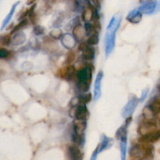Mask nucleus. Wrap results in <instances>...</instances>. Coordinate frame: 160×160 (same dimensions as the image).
<instances>
[{"instance_id": "1", "label": "nucleus", "mask_w": 160, "mask_h": 160, "mask_svg": "<svg viewBox=\"0 0 160 160\" xmlns=\"http://www.w3.org/2000/svg\"><path fill=\"white\" fill-rule=\"evenodd\" d=\"M121 23V16L117 14L113 16L109 21L105 38V52L106 56H109L112 53L115 47L116 33L120 28Z\"/></svg>"}, {"instance_id": "2", "label": "nucleus", "mask_w": 160, "mask_h": 160, "mask_svg": "<svg viewBox=\"0 0 160 160\" xmlns=\"http://www.w3.org/2000/svg\"><path fill=\"white\" fill-rule=\"evenodd\" d=\"M155 148L152 144L140 143L133 145L129 156L133 160H151L154 156Z\"/></svg>"}, {"instance_id": "3", "label": "nucleus", "mask_w": 160, "mask_h": 160, "mask_svg": "<svg viewBox=\"0 0 160 160\" xmlns=\"http://www.w3.org/2000/svg\"><path fill=\"white\" fill-rule=\"evenodd\" d=\"M92 71L93 65L91 63L85 64L78 71H77V86L82 93L88 92L90 89L91 82L92 80Z\"/></svg>"}, {"instance_id": "4", "label": "nucleus", "mask_w": 160, "mask_h": 160, "mask_svg": "<svg viewBox=\"0 0 160 160\" xmlns=\"http://www.w3.org/2000/svg\"><path fill=\"white\" fill-rule=\"evenodd\" d=\"M116 138L120 141L121 160H125L127 155V146H128V127L123 125L119 128L116 133Z\"/></svg>"}, {"instance_id": "5", "label": "nucleus", "mask_w": 160, "mask_h": 160, "mask_svg": "<svg viewBox=\"0 0 160 160\" xmlns=\"http://www.w3.org/2000/svg\"><path fill=\"white\" fill-rule=\"evenodd\" d=\"M70 116L72 117H74L75 120H84L87 121L89 118V111L86 105L78 104L76 106H73V107L70 109Z\"/></svg>"}, {"instance_id": "6", "label": "nucleus", "mask_w": 160, "mask_h": 160, "mask_svg": "<svg viewBox=\"0 0 160 160\" xmlns=\"http://www.w3.org/2000/svg\"><path fill=\"white\" fill-rule=\"evenodd\" d=\"M156 130H157L156 122L149 121V120H145V121L142 122L138 127V133L140 136L146 135Z\"/></svg>"}, {"instance_id": "7", "label": "nucleus", "mask_w": 160, "mask_h": 160, "mask_svg": "<svg viewBox=\"0 0 160 160\" xmlns=\"http://www.w3.org/2000/svg\"><path fill=\"white\" fill-rule=\"evenodd\" d=\"M57 73L59 76V78H63V79L67 80V81H71L76 78L77 70L74 66L68 65L66 66L64 69H60Z\"/></svg>"}, {"instance_id": "8", "label": "nucleus", "mask_w": 160, "mask_h": 160, "mask_svg": "<svg viewBox=\"0 0 160 160\" xmlns=\"http://www.w3.org/2000/svg\"><path fill=\"white\" fill-rule=\"evenodd\" d=\"M139 102V98L137 97L134 96L133 98H130L129 101L126 104V106L123 107V112H122V116L124 118H128V117H131V115L134 112V109L137 107L138 104Z\"/></svg>"}, {"instance_id": "9", "label": "nucleus", "mask_w": 160, "mask_h": 160, "mask_svg": "<svg viewBox=\"0 0 160 160\" xmlns=\"http://www.w3.org/2000/svg\"><path fill=\"white\" fill-rule=\"evenodd\" d=\"M156 2L157 0H143L142 2V5L139 6L138 10L142 14H146V15L153 13L156 9Z\"/></svg>"}, {"instance_id": "10", "label": "nucleus", "mask_w": 160, "mask_h": 160, "mask_svg": "<svg viewBox=\"0 0 160 160\" xmlns=\"http://www.w3.org/2000/svg\"><path fill=\"white\" fill-rule=\"evenodd\" d=\"M160 139V130H156L150 134L146 135L141 136L138 139V142L140 143H149L152 144L158 142Z\"/></svg>"}, {"instance_id": "11", "label": "nucleus", "mask_w": 160, "mask_h": 160, "mask_svg": "<svg viewBox=\"0 0 160 160\" xmlns=\"http://www.w3.org/2000/svg\"><path fill=\"white\" fill-rule=\"evenodd\" d=\"M67 153L69 160H83V153L76 145H70L67 148Z\"/></svg>"}, {"instance_id": "12", "label": "nucleus", "mask_w": 160, "mask_h": 160, "mask_svg": "<svg viewBox=\"0 0 160 160\" xmlns=\"http://www.w3.org/2000/svg\"><path fill=\"white\" fill-rule=\"evenodd\" d=\"M102 78L103 72L99 71L96 76V79H95V87H94V98H95V100H98L101 96Z\"/></svg>"}, {"instance_id": "13", "label": "nucleus", "mask_w": 160, "mask_h": 160, "mask_svg": "<svg viewBox=\"0 0 160 160\" xmlns=\"http://www.w3.org/2000/svg\"><path fill=\"white\" fill-rule=\"evenodd\" d=\"M61 42H62V45L65 47L67 49L71 50L76 45L77 40L75 38L73 37V34H65L62 36L61 38Z\"/></svg>"}, {"instance_id": "14", "label": "nucleus", "mask_w": 160, "mask_h": 160, "mask_svg": "<svg viewBox=\"0 0 160 160\" xmlns=\"http://www.w3.org/2000/svg\"><path fill=\"white\" fill-rule=\"evenodd\" d=\"M86 128H87V121L79 120H75L73 121V133H75V134L83 135V134H84Z\"/></svg>"}, {"instance_id": "15", "label": "nucleus", "mask_w": 160, "mask_h": 160, "mask_svg": "<svg viewBox=\"0 0 160 160\" xmlns=\"http://www.w3.org/2000/svg\"><path fill=\"white\" fill-rule=\"evenodd\" d=\"M127 20L130 23H134V24L138 23L142 20V13L138 10V9H133L127 16Z\"/></svg>"}, {"instance_id": "16", "label": "nucleus", "mask_w": 160, "mask_h": 160, "mask_svg": "<svg viewBox=\"0 0 160 160\" xmlns=\"http://www.w3.org/2000/svg\"><path fill=\"white\" fill-rule=\"evenodd\" d=\"M11 43L13 45H22L26 41V35L22 31H17L14 34H11Z\"/></svg>"}, {"instance_id": "17", "label": "nucleus", "mask_w": 160, "mask_h": 160, "mask_svg": "<svg viewBox=\"0 0 160 160\" xmlns=\"http://www.w3.org/2000/svg\"><path fill=\"white\" fill-rule=\"evenodd\" d=\"M112 144H113V140L112 138H108L106 135H103L102 138L101 142H100V144L97 147V151H98V153L102 152L104 150H106L109 148H110L112 145Z\"/></svg>"}, {"instance_id": "18", "label": "nucleus", "mask_w": 160, "mask_h": 160, "mask_svg": "<svg viewBox=\"0 0 160 160\" xmlns=\"http://www.w3.org/2000/svg\"><path fill=\"white\" fill-rule=\"evenodd\" d=\"M73 35L77 41H80V42H83V39L85 37V31H84V28H83L81 23L75 25L73 28Z\"/></svg>"}, {"instance_id": "19", "label": "nucleus", "mask_w": 160, "mask_h": 160, "mask_svg": "<svg viewBox=\"0 0 160 160\" xmlns=\"http://www.w3.org/2000/svg\"><path fill=\"white\" fill-rule=\"evenodd\" d=\"M82 58L85 61H92L95 56V49L92 45H88L82 52Z\"/></svg>"}, {"instance_id": "20", "label": "nucleus", "mask_w": 160, "mask_h": 160, "mask_svg": "<svg viewBox=\"0 0 160 160\" xmlns=\"http://www.w3.org/2000/svg\"><path fill=\"white\" fill-rule=\"evenodd\" d=\"M20 2L18 1V2H17L14 3L13 5H12V7H11V9H10V10H9V13H8L7 15H6V17H5L4 20H3V21H2V23L1 28H0V30H1V31H2V30L4 29V28L6 27V25H7L8 23H9L10 20H11V19H12V16H13L14 12H15L16 9H17V6H18V5L20 4Z\"/></svg>"}, {"instance_id": "21", "label": "nucleus", "mask_w": 160, "mask_h": 160, "mask_svg": "<svg viewBox=\"0 0 160 160\" xmlns=\"http://www.w3.org/2000/svg\"><path fill=\"white\" fill-rule=\"evenodd\" d=\"M93 7L92 3L88 4V6L83 10L82 12V20L84 22H92V15H93Z\"/></svg>"}, {"instance_id": "22", "label": "nucleus", "mask_w": 160, "mask_h": 160, "mask_svg": "<svg viewBox=\"0 0 160 160\" xmlns=\"http://www.w3.org/2000/svg\"><path fill=\"white\" fill-rule=\"evenodd\" d=\"M149 106L155 113L156 119L160 120V98H154L149 104Z\"/></svg>"}, {"instance_id": "23", "label": "nucleus", "mask_w": 160, "mask_h": 160, "mask_svg": "<svg viewBox=\"0 0 160 160\" xmlns=\"http://www.w3.org/2000/svg\"><path fill=\"white\" fill-rule=\"evenodd\" d=\"M142 116H143L145 120H149V121H154L156 119V116L153 112L152 109L149 106V105L145 106L142 110Z\"/></svg>"}, {"instance_id": "24", "label": "nucleus", "mask_w": 160, "mask_h": 160, "mask_svg": "<svg viewBox=\"0 0 160 160\" xmlns=\"http://www.w3.org/2000/svg\"><path fill=\"white\" fill-rule=\"evenodd\" d=\"M92 99V95L90 92H85V93L82 94L78 98H77L78 104L81 105H87L88 103L90 102Z\"/></svg>"}, {"instance_id": "25", "label": "nucleus", "mask_w": 160, "mask_h": 160, "mask_svg": "<svg viewBox=\"0 0 160 160\" xmlns=\"http://www.w3.org/2000/svg\"><path fill=\"white\" fill-rule=\"evenodd\" d=\"M84 31H85V35L88 36V37H89L92 34H98V31L94 27L92 22H85V23H84Z\"/></svg>"}, {"instance_id": "26", "label": "nucleus", "mask_w": 160, "mask_h": 160, "mask_svg": "<svg viewBox=\"0 0 160 160\" xmlns=\"http://www.w3.org/2000/svg\"><path fill=\"white\" fill-rule=\"evenodd\" d=\"M28 24V20L27 19H23V20H20V22L19 23H17V26H15L13 28V29L12 30L10 33V35L11 34H14L15 32H17V31H20L21 30H23V28H26Z\"/></svg>"}, {"instance_id": "27", "label": "nucleus", "mask_w": 160, "mask_h": 160, "mask_svg": "<svg viewBox=\"0 0 160 160\" xmlns=\"http://www.w3.org/2000/svg\"><path fill=\"white\" fill-rule=\"evenodd\" d=\"M99 42V38H98V34H92V35L89 36L88 38L87 43L89 45H92V46H94V45H96Z\"/></svg>"}, {"instance_id": "28", "label": "nucleus", "mask_w": 160, "mask_h": 160, "mask_svg": "<svg viewBox=\"0 0 160 160\" xmlns=\"http://www.w3.org/2000/svg\"><path fill=\"white\" fill-rule=\"evenodd\" d=\"M49 35L52 38L56 39V40H58V39H61L62 36V31L59 29H53L50 31Z\"/></svg>"}, {"instance_id": "29", "label": "nucleus", "mask_w": 160, "mask_h": 160, "mask_svg": "<svg viewBox=\"0 0 160 160\" xmlns=\"http://www.w3.org/2000/svg\"><path fill=\"white\" fill-rule=\"evenodd\" d=\"M75 52L72 50H70L68 53H67V59L65 60V64L67 66L68 65H72V62L75 60Z\"/></svg>"}, {"instance_id": "30", "label": "nucleus", "mask_w": 160, "mask_h": 160, "mask_svg": "<svg viewBox=\"0 0 160 160\" xmlns=\"http://www.w3.org/2000/svg\"><path fill=\"white\" fill-rule=\"evenodd\" d=\"M11 43V35L10 34H4L0 35V45H9Z\"/></svg>"}, {"instance_id": "31", "label": "nucleus", "mask_w": 160, "mask_h": 160, "mask_svg": "<svg viewBox=\"0 0 160 160\" xmlns=\"http://www.w3.org/2000/svg\"><path fill=\"white\" fill-rule=\"evenodd\" d=\"M11 52L8 49L5 48H0V59H6L10 57Z\"/></svg>"}, {"instance_id": "32", "label": "nucleus", "mask_w": 160, "mask_h": 160, "mask_svg": "<svg viewBox=\"0 0 160 160\" xmlns=\"http://www.w3.org/2000/svg\"><path fill=\"white\" fill-rule=\"evenodd\" d=\"M44 32H45V29L42 27L36 26L34 28V33L36 35H42V34H44Z\"/></svg>"}, {"instance_id": "33", "label": "nucleus", "mask_w": 160, "mask_h": 160, "mask_svg": "<svg viewBox=\"0 0 160 160\" xmlns=\"http://www.w3.org/2000/svg\"><path fill=\"white\" fill-rule=\"evenodd\" d=\"M148 91H149V88H146L145 89H144L142 92V96L139 98V102H144L145 100V98H147V95H148Z\"/></svg>"}, {"instance_id": "34", "label": "nucleus", "mask_w": 160, "mask_h": 160, "mask_svg": "<svg viewBox=\"0 0 160 160\" xmlns=\"http://www.w3.org/2000/svg\"><path fill=\"white\" fill-rule=\"evenodd\" d=\"M90 2H92V5L94 7L96 8L97 9H100V6H101V3H100V0H90Z\"/></svg>"}, {"instance_id": "35", "label": "nucleus", "mask_w": 160, "mask_h": 160, "mask_svg": "<svg viewBox=\"0 0 160 160\" xmlns=\"http://www.w3.org/2000/svg\"><path fill=\"white\" fill-rule=\"evenodd\" d=\"M98 151H97V149H95V152H93V154H92V158H91V160H96L97 156H98Z\"/></svg>"}, {"instance_id": "36", "label": "nucleus", "mask_w": 160, "mask_h": 160, "mask_svg": "<svg viewBox=\"0 0 160 160\" xmlns=\"http://www.w3.org/2000/svg\"><path fill=\"white\" fill-rule=\"evenodd\" d=\"M160 11V0H157V2H156V9H155V12H159Z\"/></svg>"}, {"instance_id": "37", "label": "nucleus", "mask_w": 160, "mask_h": 160, "mask_svg": "<svg viewBox=\"0 0 160 160\" xmlns=\"http://www.w3.org/2000/svg\"><path fill=\"white\" fill-rule=\"evenodd\" d=\"M157 89H158V92H159V93L160 94V84H159V85H158V87H157Z\"/></svg>"}, {"instance_id": "38", "label": "nucleus", "mask_w": 160, "mask_h": 160, "mask_svg": "<svg viewBox=\"0 0 160 160\" xmlns=\"http://www.w3.org/2000/svg\"><path fill=\"white\" fill-rule=\"evenodd\" d=\"M159 152L160 153V148H159Z\"/></svg>"}, {"instance_id": "39", "label": "nucleus", "mask_w": 160, "mask_h": 160, "mask_svg": "<svg viewBox=\"0 0 160 160\" xmlns=\"http://www.w3.org/2000/svg\"><path fill=\"white\" fill-rule=\"evenodd\" d=\"M0 1H1V0H0Z\"/></svg>"}]
</instances>
